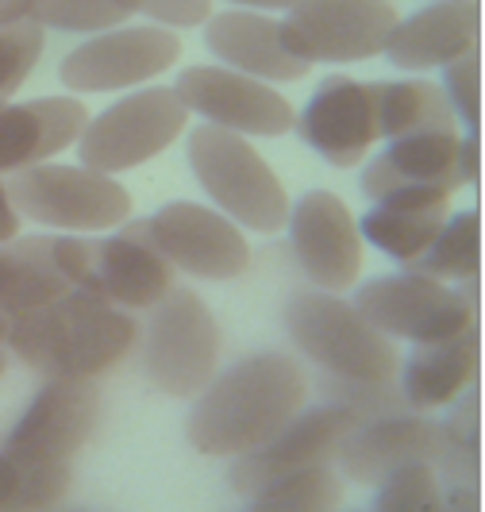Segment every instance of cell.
I'll return each instance as SVG.
<instances>
[{"mask_svg": "<svg viewBox=\"0 0 485 512\" xmlns=\"http://www.w3.org/2000/svg\"><path fill=\"white\" fill-rule=\"evenodd\" d=\"M305 405V366L285 351H258L212 374L193 397L185 436L208 459H239L278 436Z\"/></svg>", "mask_w": 485, "mask_h": 512, "instance_id": "cell-1", "label": "cell"}, {"mask_svg": "<svg viewBox=\"0 0 485 512\" xmlns=\"http://www.w3.org/2000/svg\"><path fill=\"white\" fill-rule=\"evenodd\" d=\"M462 178H466V185L482 181V143H478V131H470L462 139Z\"/></svg>", "mask_w": 485, "mask_h": 512, "instance_id": "cell-36", "label": "cell"}, {"mask_svg": "<svg viewBox=\"0 0 485 512\" xmlns=\"http://www.w3.org/2000/svg\"><path fill=\"white\" fill-rule=\"evenodd\" d=\"M174 274L178 270L151 243L135 239L131 231H116V235L93 239L85 289L124 312H151L174 289Z\"/></svg>", "mask_w": 485, "mask_h": 512, "instance_id": "cell-20", "label": "cell"}, {"mask_svg": "<svg viewBox=\"0 0 485 512\" xmlns=\"http://www.w3.org/2000/svg\"><path fill=\"white\" fill-rule=\"evenodd\" d=\"M181 39L158 24H120L101 35H89L81 47L62 58L58 77L70 93H128L170 66H178Z\"/></svg>", "mask_w": 485, "mask_h": 512, "instance_id": "cell-11", "label": "cell"}, {"mask_svg": "<svg viewBox=\"0 0 485 512\" xmlns=\"http://www.w3.org/2000/svg\"><path fill=\"white\" fill-rule=\"evenodd\" d=\"M220 324L193 289H170L151 308L147 332H139L143 370L166 397L193 401L220 370Z\"/></svg>", "mask_w": 485, "mask_h": 512, "instance_id": "cell-6", "label": "cell"}, {"mask_svg": "<svg viewBox=\"0 0 485 512\" xmlns=\"http://www.w3.org/2000/svg\"><path fill=\"white\" fill-rule=\"evenodd\" d=\"M12 205L24 220L58 231H112L131 220V193L93 166H66V162H39L8 174Z\"/></svg>", "mask_w": 485, "mask_h": 512, "instance_id": "cell-5", "label": "cell"}, {"mask_svg": "<svg viewBox=\"0 0 485 512\" xmlns=\"http://www.w3.org/2000/svg\"><path fill=\"white\" fill-rule=\"evenodd\" d=\"M101 412L104 401L97 382L47 378L8 432L4 451L31 462H74L77 451L101 428Z\"/></svg>", "mask_w": 485, "mask_h": 512, "instance_id": "cell-14", "label": "cell"}, {"mask_svg": "<svg viewBox=\"0 0 485 512\" xmlns=\"http://www.w3.org/2000/svg\"><path fill=\"white\" fill-rule=\"evenodd\" d=\"M358 424V416L351 409H343L339 401H324L301 409L274 439H266L262 447L231 459L228 482L239 497H247L251 489L274 482L281 474L305 470V466H320V462H335L343 436Z\"/></svg>", "mask_w": 485, "mask_h": 512, "instance_id": "cell-16", "label": "cell"}, {"mask_svg": "<svg viewBox=\"0 0 485 512\" xmlns=\"http://www.w3.org/2000/svg\"><path fill=\"white\" fill-rule=\"evenodd\" d=\"M293 128L320 158H328L339 170H351L362 158H370V147L378 143L374 89L355 77H324Z\"/></svg>", "mask_w": 485, "mask_h": 512, "instance_id": "cell-18", "label": "cell"}, {"mask_svg": "<svg viewBox=\"0 0 485 512\" xmlns=\"http://www.w3.org/2000/svg\"><path fill=\"white\" fill-rule=\"evenodd\" d=\"M478 370H482V339L474 324L447 339L412 343V355L397 370V385L412 412H443L459 393L478 385Z\"/></svg>", "mask_w": 485, "mask_h": 512, "instance_id": "cell-23", "label": "cell"}, {"mask_svg": "<svg viewBox=\"0 0 485 512\" xmlns=\"http://www.w3.org/2000/svg\"><path fill=\"white\" fill-rule=\"evenodd\" d=\"M370 89L378 112V139H401L416 131H459L455 108L432 81H378Z\"/></svg>", "mask_w": 485, "mask_h": 512, "instance_id": "cell-25", "label": "cell"}, {"mask_svg": "<svg viewBox=\"0 0 485 512\" xmlns=\"http://www.w3.org/2000/svg\"><path fill=\"white\" fill-rule=\"evenodd\" d=\"M447 455L443 424L432 420L428 412H385L374 420H358L355 428L343 436L335 466L343 478L358 486H378L389 470L405 462H432L439 474V462Z\"/></svg>", "mask_w": 485, "mask_h": 512, "instance_id": "cell-17", "label": "cell"}, {"mask_svg": "<svg viewBox=\"0 0 485 512\" xmlns=\"http://www.w3.org/2000/svg\"><path fill=\"white\" fill-rule=\"evenodd\" d=\"M451 205L439 208H385L374 205L362 220H358V235L362 243L378 247L389 258L412 266L416 258L432 247V239L439 235L443 220H447Z\"/></svg>", "mask_w": 485, "mask_h": 512, "instance_id": "cell-26", "label": "cell"}, {"mask_svg": "<svg viewBox=\"0 0 485 512\" xmlns=\"http://www.w3.org/2000/svg\"><path fill=\"white\" fill-rule=\"evenodd\" d=\"M482 4L478 0H435L393 27L385 54L401 70H443L478 51Z\"/></svg>", "mask_w": 485, "mask_h": 512, "instance_id": "cell-19", "label": "cell"}, {"mask_svg": "<svg viewBox=\"0 0 485 512\" xmlns=\"http://www.w3.org/2000/svg\"><path fill=\"white\" fill-rule=\"evenodd\" d=\"M31 8H35V0H0V27L31 20Z\"/></svg>", "mask_w": 485, "mask_h": 512, "instance_id": "cell-37", "label": "cell"}, {"mask_svg": "<svg viewBox=\"0 0 485 512\" xmlns=\"http://www.w3.org/2000/svg\"><path fill=\"white\" fill-rule=\"evenodd\" d=\"M401 24V12L393 0H305L293 12H285L281 35L285 47L316 62H366L385 54L393 27Z\"/></svg>", "mask_w": 485, "mask_h": 512, "instance_id": "cell-12", "label": "cell"}, {"mask_svg": "<svg viewBox=\"0 0 485 512\" xmlns=\"http://www.w3.org/2000/svg\"><path fill=\"white\" fill-rule=\"evenodd\" d=\"M189 124V108L166 85L135 89L131 97H120L101 116H89L85 131L77 135V158L81 166H93L101 174H124L154 154L178 143V135Z\"/></svg>", "mask_w": 485, "mask_h": 512, "instance_id": "cell-7", "label": "cell"}, {"mask_svg": "<svg viewBox=\"0 0 485 512\" xmlns=\"http://www.w3.org/2000/svg\"><path fill=\"white\" fill-rule=\"evenodd\" d=\"M462 185L459 131H416L389 139V147L362 170V193L385 208L451 205Z\"/></svg>", "mask_w": 485, "mask_h": 512, "instance_id": "cell-9", "label": "cell"}, {"mask_svg": "<svg viewBox=\"0 0 485 512\" xmlns=\"http://www.w3.org/2000/svg\"><path fill=\"white\" fill-rule=\"evenodd\" d=\"M247 509L258 512H324L343 505V474L335 470V462L305 466L293 474H281L266 486L251 489L243 497Z\"/></svg>", "mask_w": 485, "mask_h": 512, "instance_id": "cell-28", "label": "cell"}, {"mask_svg": "<svg viewBox=\"0 0 485 512\" xmlns=\"http://www.w3.org/2000/svg\"><path fill=\"white\" fill-rule=\"evenodd\" d=\"M289 243L297 266L316 289L347 293L362 274L358 220L328 189L305 193L297 208H289Z\"/></svg>", "mask_w": 485, "mask_h": 512, "instance_id": "cell-15", "label": "cell"}, {"mask_svg": "<svg viewBox=\"0 0 485 512\" xmlns=\"http://www.w3.org/2000/svg\"><path fill=\"white\" fill-rule=\"evenodd\" d=\"M355 308L378 332L401 343H432L478 324V305L470 301V293L416 270L358 285Z\"/></svg>", "mask_w": 485, "mask_h": 512, "instance_id": "cell-10", "label": "cell"}, {"mask_svg": "<svg viewBox=\"0 0 485 512\" xmlns=\"http://www.w3.org/2000/svg\"><path fill=\"white\" fill-rule=\"evenodd\" d=\"M135 12H139L135 0H35L31 20L43 31L101 35V31L128 24Z\"/></svg>", "mask_w": 485, "mask_h": 512, "instance_id": "cell-30", "label": "cell"}, {"mask_svg": "<svg viewBox=\"0 0 485 512\" xmlns=\"http://www.w3.org/2000/svg\"><path fill=\"white\" fill-rule=\"evenodd\" d=\"M228 4L251 8V12H293V8L305 4V0H228Z\"/></svg>", "mask_w": 485, "mask_h": 512, "instance_id": "cell-38", "label": "cell"}, {"mask_svg": "<svg viewBox=\"0 0 485 512\" xmlns=\"http://www.w3.org/2000/svg\"><path fill=\"white\" fill-rule=\"evenodd\" d=\"M205 43L228 70L251 74L270 85L301 81L312 70L305 58H297L285 47L281 20L266 16V12H251V8H231L220 16H208Z\"/></svg>", "mask_w": 485, "mask_h": 512, "instance_id": "cell-21", "label": "cell"}, {"mask_svg": "<svg viewBox=\"0 0 485 512\" xmlns=\"http://www.w3.org/2000/svg\"><path fill=\"white\" fill-rule=\"evenodd\" d=\"M135 8L158 27L170 31H189V27L208 24L212 16V0H135Z\"/></svg>", "mask_w": 485, "mask_h": 512, "instance_id": "cell-34", "label": "cell"}, {"mask_svg": "<svg viewBox=\"0 0 485 512\" xmlns=\"http://www.w3.org/2000/svg\"><path fill=\"white\" fill-rule=\"evenodd\" d=\"M185 154L212 205L239 228L274 235L289 224V193L247 135L205 124L193 128Z\"/></svg>", "mask_w": 485, "mask_h": 512, "instance_id": "cell-4", "label": "cell"}, {"mask_svg": "<svg viewBox=\"0 0 485 512\" xmlns=\"http://www.w3.org/2000/svg\"><path fill=\"white\" fill-rule=\"evenodd\" d=\"M43 47H47V31L35 20L0 27V101H12L24 89V81L43 58Z\"/></svg>", "mask_w": 485, "mask_h": 512, "instance_id": "cell-32", "label": "cell"}, {"mask_svg": "<svg viewBox=\"0 0 485 512\" xmlns=\"http://www.w3.org/2000/svg\"><path fill=\"white\" fill-rule=\"evenodd\" d=\"M4 347L43 378L97 382L139 347V324L89 289H66L43 308L8 320Z\"/></svg>", "mask_w": 485, "mask_h": 512, "instance_id": "cell-2", "label": "cell"}, {"mask_svg": "<svg viewBox=\"0 0 485 512\" xmlns=\"http://www.w3.org/2000/svg\"><path fill=\"white\" fill-rule=\"evenodd\" d=\"M85 124L89 112L77 97L0 101V174L39 166L74 147Z\"/></svg>", "mask_w": 485, "mask_h": 512, "instance_id": "cell-22", "label": "cell"}, {"mask_svg": "<svg viewBox=\"0 0 485 512\" xmlns=\"http://www.w3.org/2000/svg\"><path fill=\"white\" fill-rule=\"evenodd\" d=\"M174 93L205 124L247 135V139L251 135L274 139V135L293 131L297 124L289 97H281L270 81H258V77L228 70V66H193L178 77Z\"/></svg>", "mask_w": 485, "mask_h": 512, "instance_id": "cell-13", "label": "cell"}, {"mask_svg": "<svg viewBox=\"0 0 485 512\" xmlns=\"http://www.w3.org/2000/svg\"><path fill=\"white\" fill-rule=\"evenodd\" d=\"M285 332L324 374L351 382H397V339L378 332L355 301L328 289L293 293L285 305Z\"/></svg>", "mask_w": 485, "mask_h": 512, "instance_id": "cell-3", "label": "cell"}, {"mask_svg": "<svg viewBox=\"0 0 485 512\" xmlns=\"http://www.w3.org/2000/svg\"><path fill=\"white\" fill-rule=\"evenodd\" d=\"M74 285L51 262L47 235H16L0 243V316L20 320Z\"/></svg>", "mask_w": 485, "mask_h": 512, "instance_id": "cell-24", "label": "cell"}, {"mask_svg": "<svg viewBox=\"0 0 485 512\" xmlns=\"http://www.w3.org/2000/svg\"><path fill=\"white\" fill-rule=\"evenodd\" d=\"M8 374V347H0V378Z\"/></svg>", "mask_w": 485, "mask_h": 512, "instance_id": "cell-39", "label": "cell"}, {"mask_svg": "<svg viewBox=\"0 0 485 512\" xmlns=\"http://www.w3.org/2000/svg\"><path fill=\"white\" fill-rule=\"evenodd\" d=\"M4 339H8V316H0V347H4Z\"/></svg>", "mask_w": 485, "mask_h": 512, "instance_id": "cell-40", "label": "cell"}, {"mask_svg": "<svg viewBox=\"0 0 485 512\" xmlns=\"http://www.w3.org/2000/svg\"><path fill=\"white\" fill-rule=\"evenodd\" d=\"M405 270L428 274L435 282H459L462 293H470L482 274V216L478 212L447 216L432 247Z\"/></svg>", "mask_w": 485, "mask_h": 512, "instance_id": "cell-27", "label": "cell"}, {"mask_svg": "<svg viewBox=\"0 0 485 512\" xmlns=\"http://www.w3.org/2000/svg\"><path fill=\"white\" fill-rule=\"evenodd\" d=\"M20 224H24V216L16 212L12 193H8V181H4V174H0V243L16 239V235H20Z\"/></svg>", "mask_w": 485, "mask_h": 512, "instance_id": "cell-35", "label": "cell"}, {"mask_svg": "<svg viewBox=\"0 0 485 512\" xmlns=\"http://www.w3.org/2000/svg\"><path fill=\"white\" fill-rule=\"evenodd\" d=\"M443 97L470 131L482 128V58L478 51L443 66Z\"/></svg>", "mask_w": 485, "mask_h": 512, "instance_id": "cell-33", "label": "cell"}, {"mask_svg": "<svg viewBox=\"0 0 485 512\" xmlns=\"http://www.w3.org/2000/svg\"><path fill=\"white\" fill-rule=\"evenodd\" d=\"M374 489L370 509L382 512H439L443 509V482L432 462H405L389 470Z\"/></svg>", "mask_w": 485, "mask_h": 512, "instance_id": "cell-31", "label": "cell"}, {"mask_svg": "<svg viewBox=\"0 0 485 512\" xmlns=\"http://www.w3.org/2000/svg\"><path fill=\"white\" fill-rule=\"evenodd\" d=\"M124 231L151 243L174 270L201 282H231L251 266L247 235L220 208L174 201L147 220H128Z\"/></svg>", "mask_w": 485, "mask_h": 512, "instance_id": "cell-8", "label": "cell"}, {"mask_svg": "<svg viewBox=\"0 0 485 512\" xmlns=\"http://www.w3.org/2000/svg\"><path fill=\"white\" fill-rule=\"evenodd\" d=\"M70 493V462H31L0 451V512L54 509Z\"/></svg>", "mask_w": 485, "mask_h": 512, "instance_id": "cell-29", "label": "cell"}]
</instances>
